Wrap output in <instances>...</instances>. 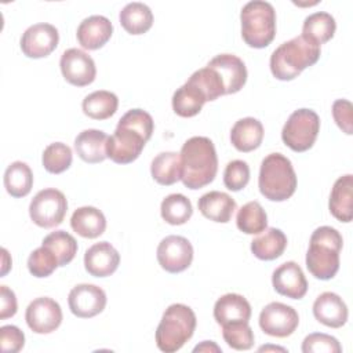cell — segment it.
<instances>
[{
  "instance_id": "cell-10",
  "label": "cell",
  "mask_w": 353,
  "mask_h": 353,
  "mask_svg": "<svg viewBox=\"0 0 353 353\" xmlns=\"http://www.w3.org/2000/svg\"><path fill=\"white\" fill-rule=\"evenodd\" d=\"M299 324L296 310L281 302L268 303L259 314L261 330L276 338H285L294 334Z\"/></svg>"
},
{
  "instance_id": "cell-18",
  "label": "cell",
  "mask_w": 353,
  "mask_h": 353,
  "mask_svg": "<svg viewBox=\"0 0 353 353\" xmlns=\"http://www.w3.org/2000/svg\"><path fill=\"white\" fill-rule=\"evenodd\" d=\"M120 263V254L108 241L95 243L84 254V268L94 277L113 274Z\"/></svg>"
},
{
  "instance_id": "cell-29",
  "label": "cell",
  "mask_w": 353,
  "mask_h": 353,
  "mask_svg": "<svg viewBox=\"0 0 353 353\" xmlns=\"http://www.w3.org/2000/svg\"><path fill=\"white\" fill-rule=\"evenodd\" d=\"M150 174L153 179L163 186L174 185L181 181L182 165L181 156L176 152H161L159 153L150 164Z\"/></svg>"
},
{
  "instance_id": "cell-31",
  "label": "cell",
  "mask_w": 353,
  "mask_h": 353,
  "mask_svg": "<svg viewBox=\"0 0 353 353\" xmlns=\"http://www.w3.org/2000/svg\"><path fill=\"white\" fill-rule=\"evenodd\" d=\"M123 29L130 34H143L153 25V14L150 8L139 1L128 3L119 14Z\"/></svg>"
},
{
  "instance_id": "cell-27",
  "label": "cell",
  "mask_w": 353,
  "mask_h": 353,
  "mask_svg": "<svg viewBox=\"0 0 353 353\" xmlns=\"http://www.w3.org/2000/svg\"><path fill=\"white\" fill-rule=\"evenodd\" d=\"M205 102V95L189 80L172 95V109L181 117H193L199 114Z\"/></svg>"
},
{
  "instance_id": "cell-32",
  "label": "cell",
  "mask_w": 353,
  "mask_h": 353,
  "mask_svg": "<svg viewBox=\"0 0 353 353\" xmlns=\"http://www.w3.org/2000/svg\"><path fill=\"white\" fill-rule=\"evenodd\" d=\"M119 106V99L116 94L99 90L88 94L81 103L83 113L94 120H106L112 117Z\"/></svg>"
},
{
  "instance_id": "cell-24",
  "label": "cell",
  "mask_w": 353,
  "mask_h": 353,
  "mask_svg": "<svg viewBox=\"0 0 353 353\" xmlns=\"http://www.w3.org/2000/svg\"><path fill=\"white\" fill-rule=\"evenodd\" d=\"M263 139V125L254 117H244L234 123L230 131V142L239 152L258 149Z\"/></svg>"
},
{
  "instance_id": "cell-45",
  "label": "cell",
  "mask_w": 353,
  "mask_h": 353,
  "mask_svg": "<svg viewBox=\"0 0 353 353\" xmlns=\"http://www.w3.org/2000/svg\"><path fill=\"white\" fill-rule=\"evenodd\" d=\"M332 116L336 125L347 135L353 134V108L347 99H336L332 103Z\"/></svg>"
},
{
  "instance_id": "cell-30",
  "label": "cell",
  "mask_w": 353,
  "mask_h": 353,
  "mask_svg": "<svg viewBox=\"0 0 353 353\" xmlns=\"http://www.w3.org/2000/svg\"><path fill=\"white\" fill-rule=\"evenodd\" d=\"M287 247L285 234L276 228H268L251 241L252 254L262 261H273L283 255Z\"/></svg>"
},
{
  "instance_id": "cell-2",
  "label": "cell",
  "mask_w": 353,
  "mask_h": 353,
  "mask_svg": "<svg viewBox=\"0 0 353 353\" xmlns=\"http://www.w3.org/2000/svg\"><path fill=\"white\" fill-rule=\"evenodd\" d=\"M320 46L296 36L280 44L270 55V72L277 80L290 81L320 58Z\"/></svg>"
},
{
  "instance_id": "cell-26",
  "label": "cell",
  "mask_w": 353,
  "mask_h": 353,
  "mask_svg": "<svg viewBox=\"0 0 353 353\" xmlns=\"http://www.w3.org/2000/svg\"><path fill=\"white\" fill-rule=\"evenodd\" d=\"M70 226L79 236L84 239H97L106 229V218L101 210L91 205H84L72 214Z\"/></svg>"
},
{
  "instance_id": "cell-35",
  "label": "cell",
  "mask_w": 353,
  "mask_h": 353,
  "mask_svg": "<svg viewBox=\"0 0 353 353\" xmlns=\"http://www.w3.org/2000/svg\"><path fill=\"white\" fill-rule=\"evenodd\" d=\"M160 212L161 218L170 223V225H183L186 223L192 214H193V207L190 200L181 194V193H172L168 194L160 205Z\"/></svg>"
},
{
  "instance_id": "cell-19",
  "label": "cell",
  "mask_w": 353,
  "mask_h": 353,
  "mask_svg": "<svg viewBox=\"0 0 353 353\" xmlns=\"http://www.w3.org/2000/svg\"><path fill=\"white\" fill-rule=\"evenodd\" d=\"M314 319L331 328H339L347 321V306L343 299L335 292L320 294L313 303Z\"/></svg>"
},
{
  "instance_id": "cell-36",
  "label": "cell",
  "mask_w": 353,
  "mask_h": 353,
  "mask_svg": "<svg viewBox=\"0 0 353 353\" xmlns=\"http://www.w3.org/2000/svg\"><path fill=\"white\" fill-rule=\"evenodd\" d=\"M236 223L245 234H259L268 226V215L258 201H248L239 210Z\"/></svg>"
},
{
  "instance_id": "cell-42",
  "label": "cell",
  "mask_w": 353,
  "mask_h": 353,
  "mask_svg": "<svg viewBox=\"0 0 353 353\" xmlns=\"http://www.w3.org/2000/svg\"><path fill=\"white\" fill-rule=\"evenodd\" d=\"M302 352L303 353H323V352L341 353L342 347L336 338L323 332H313L303 339Z\"/></svg>"
},
{
  "instance_id": "cell-1",
  "label": "cell",
  "mask_w": 353,
  "mask_h": 353,
  "mask_svg": "<svg viewBox=\"0 0 353 353\" xmlns=\"http://www.w3.org/2000/svg\"><path fill=\"white\" fill-rule=\"evenodd\" d=\"M182 183L192 190L211 183L218 171V157L212 141L207 137H192L181 149Z\"/></svg>"
},
{
  "instance_id": "cell-39",
  "label": "cell",
  "mask_w": 353,
  "mask_h": 353,
  "mask_svg": "<svg viewBox=\"0 0 353 353\" xmlns=\"http://www.w3.org/2000/svg\"><path fill=\"white\" fill-rule=\"evenodd\" d=\"M222 335L228 346L234 350H248L254 345V332L248 321H237L222 325Z\"/></svg>"
},
{
  "instance_id": "cell-16",
  "label": "cell",
  "mask_w": 353,
  "mask_h": 353,
  "mask_svg": "<svg viewBox=\"0 0 353 353\" xmlns=\"http://www.w3.org/2000/svg\"><path fill=\"white\" fill-rule=\"evenodd\" d=\"M272 284L276 292L291 299H301L307 292V281L301 266L288 261L274 269L272 274Z\"/></svg>"
},
{
  "instance_id": "cell-6",
  "label": "cell",
  "mask_w": 353,
  "mask_h": 353,
  "mask_svg": "<svg viewBox=\"0 0 353 353\" xmlns=\"http://www.w3.org/2000/svg\"><path fill=\"white\" fill-rule=\"evenodd\" d=\"M241 37L252 48L268 47L276 36V11L269 1H248L240 12Z\"/></svg>"
},
{
  "instance_id": "cell-44",
  "label": "cell",
  "mask_w": 353,
  "mask_h": 353,
  "mask_svg": "<svg viewBox=\"0 0 353 353\" xmlns=\"http://www.w3.org/2000/svg\"><path fill=\"white\" fill-rule=\"evenodd\" d=\"M0 343L3 353H17L25 345V335L15 325H3L0 328Z\"/></svg>"
},
{
  "instance_id": "cell-28",
  "label": "cell",
  "mask_w": 353,
  "mask_h": 353,
  "mask_svg": "<svg viewBox=\"0 0 353 353\" xmlns=\"http://www.w3.org/2000/svg\"><path fill=\"white\" fill-rule=\"evenodd\" d=\"M335 29L336 23L334 17L328 12L319 11L305 18L301 36L317 46H321L334 37Z\"/></svg>"
},
{
  "instance_id": "cell-17",
  "label": "cell",
  "mask_w": 353,
  "mask_h": 353,
  "mask_svg": "<svg viewBox=\"0 0 353 353\" xmlns=\"http://www.w3.org/2000/svg\"><path fill=\"white\" fill-rule=\"evenodd\" d=\"M207 66L214 69L222 79L225 94L239 92L247 81L245 63L233 54H219L214 57Z\"/></svg>"
},
{
  "instance_id": "cell-20",
  "label": "cell",
  "mask_w": 353,
  "mask_h": 353,
  "mask_svg": "<svg viewBox=\"0 0 353 353\" xmlns=\"http://www.w3.org/2000/svg\"><path fill=\"white\" fill-rule=\"evenodd\" d=\"M113 33L112 22L103 15H91L84 18L77 28V41L85 50H98L103 47Z\"/></svg>"
},
{
  "instance_id": "cell-21",
  "label": "cell",
  "mask_w": 353,
  "mask_h": 353,
  "mask_svg": "<svg viewBox=\"0 0 353 353\" xmlns=\"http://www.w3.org/2000/svg\"><path fill=\"white\" fill-rule=\"evenodd\" d=\"M251 305L240 294H225L214 305V319L222 327L229 323L248 321Z\"/></svg>"
},
{
  "instance_id": "cell-47",
  "label": "cell",
  "mask_w": 353,
  "mask_h": 353,
  "mask_svg": "<svg viewBox=\"0 0 353 353\" xmlns=\"http://www.w3.org/2000/svg\"><path fill=\"white\" fill-rule=\"evenodd\" d=\"M193 352H218L219 353L221 347L215 342H212V341H204L203 343L197 345L193 349Z\"/></svg>"
},
{
  "instance_id": "cell-34",
  "label": "cell",
  "mask_w": 353,
  "mask_h": 353,
  "mask_svg": "<svg viewBox=\"0 0 353 353\" xmlns=\"http://www.w3.org/2000/svg\"><path fill=\"white\" fill-rule=\"evenodd\" d=\"M41 245L52 251V254L58 259L59 266H66L68 263H70L77 252L76 239L65 230L51 232L43 239Z\"/></svg>"
},
{
  "instance_id": "cell-25",
  "label": "cell",
  "mask_w": 353,
  "mask_h": 353,
  "mask_svg": "<svg viewBox=\"0 0 353 353\" xmlns=\"http://www.w3.org/2000/svg\"><path fill=\"white\" fill-rule=\"evenodd\" d=\"M197 205L203 216L219 223L229 222L236 210V201L228 193L218 190L203 194Z\"/></svg>"
},
{
  "instance_id": "cell-5",
  "label": "cell",
  "mask_w": 353,
  "mask_h": 353,
  "mask_svg": "<svg viewBox=\"0 0 353 353\" xmlns=\"http://www.w3.org/2000/svg\"><path fill=\"white\" fill-rule=\"evenodd\" d=\"M196 323V314L188 305H170L156 330L157 347L165 353L179 350L193 336Z\"/></svg>"
},
{
  "instance_id": "cell-11",
  "label": "cell",
  "mask_w": 353,
  "mask_h": 353,
  "mask_svg": "<svg viewBox=\"0 0 353 353\" xmlns=\"http://www.w3.org/2000/svg\"><path fill=\"white\" fill-rule=\"evenodd\" d=\"M159 265L168 273L186 270L193 261V247L186 237L167 236L157 245Z\"/></svg>"
},
{
  "instance_id": "cell-23",
  "label": "cell",
  "mask_w": 353,
  "mask_h": 353,
  "mask_svg": "<svg viewBox=\"0 0 353 353\" xmlns=\"http://www.w3.org/2000/svg\"><path fill=\"white\" fill-rule=\"evenodd\" d=\"M108 135L95 128L81 131L74 139V150L79 157L90 164H97L103 161L106 156V142Z\"/></svg>"
},
{
  "instance_id": "cell-48",
  "label": "cell",
  "mask_w": 353,
  "mask_h": 353,
  "mask_svg": "<svg viewBox=\"0 0 353 353\" xmlns=\"http://www.w3.org/2000/svg\"><path fill=\"white\" fill-rule=\"evenodd\" d=\"M1 251H3V258H4V261H3V270H1V276H4V274L8 272V269H10V265H11V263H7V261H6V259H7V254H8V252H7V250H6V248H3Z\"/></svg>"
},
{
  "instance_id": "cell-4",
  "label": "cell",
  "mask_w": 353,
  "mask_h": 353,
  "mask_svg": "<svg viewBox=\"0 0 353 353\" xmlns=\"http://www.w3.org/2000/svg\"><path fill=\"white\" fill-rule=\"evenodd\" d=\"M259 192L270 201H284L296 189V174L292 163L281 153L268 154L262 163L258 178Z\"/></svg>"
},
{
  "instance_id": "cell-8",
  "label": "cell",
  "mask_w": 353,
  "mask_h": 353,
  "mask_svg": "<svg viewBox=\"0 0 353 353\" xmlns=\"http://www.w3.org/2000/svg\"><path fill=\"white\" fill-rule=\"evenodd\" d=\"M66 211L68 200L65 194L54 188L37 192L29 204L30 219L37 226L46 229L61 225Z\"/></svg>"
},
{
  "instance_id": "cell-9",
  "label": "cell",
  "mask_w": 353,
  "mask_h": 353,
  "mask_svg": "<svg viewBox=\"0 0 353 353\" xmlns=\"http://www.w3.org/2000/svg\"><path fill=\"white\" fill-rule=\"evenodd\" d=\"M148 139L137 130L117 123L114 132L108 138L106 156L117 164L135 161L143 150Z\"/></svg>"
},
{
  "instance_id": "cell-15",
  "label": "cell",
  "mask_w": 353,
  "mask_h": 353,
  "mask_svg": "<svg viewBox=\"0 0 353 353\" xmlns=\"http://www.w3.org/2000/svg\"><path fill=\"white\" fill-rule=\"evenodd\" d=\"M106 301V294L101 287L87 283L74 285L68 296L70 312L80 319H90L103 312Z\"/></svg>"
},
{
  "instance_id": "cell-40",
  "label": "cell",
  "mask_w": 353,
  "mask_h": 353,
  "mask_svg": "<svg viewBox=\"0 0 353 353\" xmlns=\"http://www.w3.org/2000/svg\"><path fill=\"white\" fill-rule=\"evenodd\" d=\"M58 266L59 265L57 256L44 245L32 251V254L28 258V269L30 274L39 279L48 277Z\"/></svg>"
},
{
  "instance_id": "cell-38",
  "label": "cell",
  "mask_w": 353,
  "mask_h": 353,
  "mask_svg": "<svg viewBox=\"0 0 353 353\" xmlns=\"http://www.w3.org/2000/svg\"><path fill=\"white\" fill-rule=\"evenodd\" d=\"M188 80L201 90V92L205 95L207 102L215 101L216 98L225 95V85L222 79L214 69L208 66L196 70Z\"/></svg>"
},
{
  "instance_id": "cell-49",
  "label": "cell",
  "mask_w": 353,
  "mask_h": 353,
  "mask_svg": "<svg viewBox=\"0 0 353 353\" xmlns=\"http://www.w3.org/2000/svg\"><path fill=\"white\" fill-rule=\"evenodd\" d=\"M266 352V350H281V352H285V349H283V347H277V346H262V347H259V352Z\"/></svg>"
},
{
  "instance_id": "cell-22",
  "label": "cell",
  "mask_w": 353,
  "mask_h": 353,
  "mask_svg": "<svg viewBox=\"0 0 353 353\" xmlns=\"http://www.w3.org/2000/svg\"><path fill=\"white\" fill-rule=\"evenodd\" d=\"M330 212L341 222H350L353 218V175L346 174L338 178L332 186L328 203Z\"/></svg>"
},
{
  "instance_id": "cell-12",
  "label": "cell",
  "mask_w": 353,
  "mask_h": 353,
  "mask_svg": "<svg viewBox=\"0 0 353 353\" xmlns=\"http://www.w3.org/2000/svg\"><path fill=\"white\" fill-rule=\"evenodd\" d=\"M28 327L36 334H50L62 323V309L57 301L48 296L33 299L25 312Z\"/></svg>"
},
{
  "instance_id": "cell-7",
  "label": "cell",
  "mask_w": 353,
  "mask_h": 353,
  "mask_svg": "<svg viewBox=\"0 0 353 353\" xmlns=\"http://www.w3.org/2000/svg\"><path fill=\"white\" fill-rule=\"evenodd\" d=\"M320 117L312 109H298L292 112L281 130L283 142L294 152L309 150L319 135Z\"/></svg>"
},
{
  "instance_id": "cell-3",
  "label": "cell",
  "mask_w": 353,
  "mask_h": 353,
  "mask_svg": "<svg viewBox=\"0 0 353 353\" xmlns=\"http://www.w3.org/2000/svg\"><path fill=\"white\" fill-rule=\"evenodd\" d=\"M342 236L331 226L317 228L312 236L306 252V268L319 280H330L339 270V252Z\"/></svg>"
},
{
  "instance_id": "cell-43",
  "label": "cell",
  "mask_w": 353,
  "mask_h": 353,
  "mask_svg": "<svg viewBox=\"0 0 353 353\" xmlns=\"http://www.w3.org/2000/svg\"><path fill=\"white\" fill-rule=\"evenodd\" d=\"M119 124L127 125V127H131V128L137 130L148 141L150 139V137L153 134V128H154V121H153L152 116L148 112L142 110V109H131V110H128L119 120Z\"/></svg>"
},
{
  "instance_id": "cell-14",
  "label": "cell",
  "mask_w": 353,
  "mask_h": 353,
  "mask_svg": "<svg viewBox=\"0 0 353 353\" xmlns=\"http://www.w3.org/2000/svg\"><path fill=\"white\" fill-rule=\"evenodd\" d=\"M59 33L51 23H34L21 37V50L28 58L39 59L48 57L58 46Z\"/></svg>"
},
{
  "instance_id": "cell-13",
  "label": "cell",
  "mask_w": 353,
  "mask_h": 353,
  "mask_svg": "<svg viewBox=\"0 0 353 353\" xmlns=\"http://www.w3.org/2000/svg\"><path fill=\"white\" fill-rule=\"evenodd\" d=\"M59 66L63 79L76 87H85L91 84L97 76L94 59L79 48H69L63 51Z\"/></svg>"
},
{
  "instance_id": "cell-37",
  "label": "cell",
  "mask_w": 353,
  "mask_h": 353,
  "mask_svg": "<svg viewBox=\"0 0 353 353\" xmlns=\"http://www.w3.org/2000/svg\"><path fill=\"white\" fill-rule=\"evenodd\" d=\"M73 160L72 149L62 142L50 143L41 156L43 167L51 174H61L66 171Z\"/></svg>"
},
{
  "instance_id": "cell-41",
  "label": "cell",
  "mask_w": 353,
  "mask_h": 353,
  "mask_svg": "<svg viewBox=\"0 0 353 353\" xmlns=\"http://www.w3.org/2000/svg\"><path fill=\"white\" fill-rule=\"evenodd\" d=\"M250 181V167L243 160H232L223 171V183L232 192H239L247 186Z\"/></svg>"
},
{
  "instance_id": "cell-46",
  "label": "cell",
  "mask_w": 353,
  "mask_h": 353,
  "mask_svg": "<svg viewBox=\"0 0 353 353\" xmlns=\"http://www.w3.org/2000/svg\"><path fill=\"white\" fill-rule=\"evenodd\" d=\"M18 305L17 298L12 290H10L7 285L0 287V319L6 320L8 317H12L17 313Z\"/></svg>"
},
{
  "instance_id": "cell-33",
  "label": "cell",
  "mask_w": 353,
  "mask_h": 353,
  "mask_svg": "<svg viewBox=\"0 0 353 353\" xmlns=\"http://www.w3.org/2000/svg\"><path fill=\"white\" fill-rule=\"evenodd\" d=\"M33 186V172L23 161L11 163L4 172V188L15 199L29 194Z\"/></svg>"
}]
</instances>
